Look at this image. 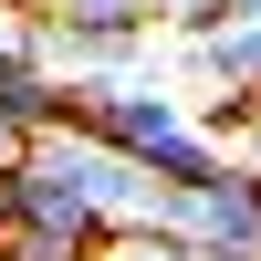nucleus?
<instances>
[{"label": "nucleus", "instance_id": "1", "mask_svg": "<svg viewBox=\"0 0 261 261\" xmlns=\"http://www.w3.org/2000/svg\"><path fill=\"white\" fill-rule=\"evenodd\" d=\"M178 241H230V251H261V178H251L241 157H230L209 188H188V209H178Z\"/></svg>", "mask_w": 261, "mask_h": 261}, {"label": "nucleus", "instance_id": "2", "mask_svg": "<svg viewBox=\"0 0 261 261\" xmlns=\"http://www.w3.org/2000/svg\"><path fill=\"white\" fill-rule=\"evenodd\" d=\"M188 73L209 94H261V21H209L188 32Z\"/></svg>", "mask_w": 261, "mask_h": 261}, {"label": "nucleus", "instance_id": "3", "mask_svg": "<svg viewBox=\"0 0 261 261\" xmlns=\"http://www.w3.org/2000/svg\"><path fill=\"white\" fill-rule=\"evenodd\" d=\"M0 115H11V125H32V136H53V125H73V84H63V73H42V63L11 42V53H0Z\"/></svg>", "mask_w": 261, "mask_h": 261}, {"label": "nucleus", "instance_id": "4", "mask_svg": "<svg viewBox=\"0 0 261 261\" xmlns=\"http://www.w3.org/2000/svg\"><path fill=\"white\" fill-rule=\"evenodd\" d=\"M251 115H261V94H209V105H199V115H188V125H199V136H209V146H220V157H230V146L251 136Z\"/></svg>", "mask_w": 261, "mask_h": 261}, {"label": "nucleus", "instance_id": "5", "mask_svg": "<svg viewBox=\"0 0 261 261\" xmlns=\"http://www.w3.org/2000/svg\"><path fill=\"white\" fill-rule=\"evenodd\" d=\"M53 21H94V32H146L157 0H53Z\"/></svg>", "mask_w": 261, "mask_h": 261}, {"label": "nucleus", "instance_id": "6", "mask_svg": "<svg viewBox=\"0 0 261 261\" xmlns=\"http://www.w3.org/2000/svg\"><path fill=\"white\" fill-rule=\"evenodd\" d=\"M94 261H188V241H167V230H115Z\"/></svg>", "mask_w": 261, "mask_h": 261}, {"label": "nucleus", "instance_id": "7", "mask_svg": "<svg viewBox=\"0 0 261 261\" xmlns=\"http://www.w3.org/2000/svg\"><path fill=\"white\" fill-rule=\"evenodd\" d=\"M157 21H178V32H209V21H220V0H157Z\"/></svg>", "mask_w": 261, "mask_h": 261}, {"label": "nucleus", "instance_id": "8", "mask_svg": "<svg viewBox=\"0 0 261 261\" xmlns=\"http://www.w3.org/2000/svg\"><path fill=\"white\" fill-rule=\"evenodd\" d=\"M21 157H32V125H11V115H0V167H21Z\"/></svg>", "mask_w": 261, "mask_h": 261}, {"label": "nucleus", "instance_id": "9", "mask_svg": "<svg viewBox=\"0 0 261 261\" xmlns=\"http://www.w3.org/2000/svg\"><path fill=\"white\" fill-rule=\"evenodd\" d=\"M188 261H261V251H230V241H188Z\"/></svg>", "mask_w": 261, "mask_h": 261}, {"label": "nucleus", "instance_id": "10", "mask_svg": "<svg viewBox=\"0 0 261 261\" xmlns=\"http://www.w3.org/2000/svg\"><path fill=\"white\" fill-rule=\"evenodd\" d=\"M220 21H261V0H220Z\"/></svg>", "mask_w": 261, "mask_h": 261}, {"label": "nucleus", "instance_id": "11", "mask_svg": "<svg viewBox=\"0 0 261 261\" xmlns=\"http://www.w3.org/2000/svg\"><path fill=\"white\" fill-rule=\"evenodd\" d=\"M0 32H11V0H0Z\"/></svg>", "mask_w": 261, "mask_h": 261}, {"label": "nucleus", "instance_id": "12", "mask_svg": "<svg viewBox=\"0 0 261 261\" xmlns=\"http://www.w3.org/2000/svg\"><path fill=\"white\" fill-rule=\"evenodd\" d=\"M0 53H11V32H0Z\"/></svg>", "mask_w": 261, "mask_h": 261}]
</instances>
